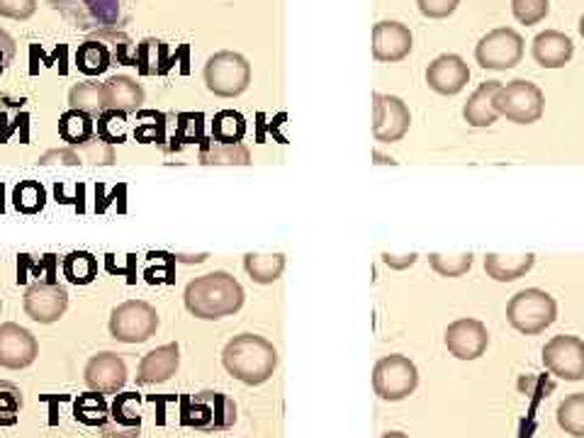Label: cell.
Masks as SVG:
<instances>
[{
    "instance_id": "obj_1",
    "label": "cell",
    "mask_w": 584,
    "mask_h": 438,
    "mask_svg": "<svg viewBox=\"0 0 584 438\" xmlns=\"http://www.w3.org/2000/svg\"><path fill=\"white\" fill-rule=\"evenodd\" d=\"M183 300L193 317L215 322L237 314L244 307L246 295L237 278L224 271H215L190 280Z\"/></svg>"
},
{
    "instance_id": "obj_2",
    "label": "cell",
    "mask_w": 584,
    "mask_h": 438,
    "mask_svg": "<svg viewBox=\"0 0 584 438\" xmlns=\"http://www.w3.org/2000/svg\"><path fill=\"white\" fill-rule=\"evenodd\" d=\"M222 366L244 385H263L278 368L276 346L258 334H239L224 346Z\"/></svg>"
},
{
    "instance_id": "obj_3",
    "label": "cell",
    "mask_w": 584,
    "mask_h": 438,
    "mask_svg": "<svg viewBox=\"0 0 584 438\" xmlns=\"http://www.w3.org/2000/svg\"><path fill=\"white\" fill-rule=\"evenodd\" d=\"M132 40L120 30H100L93 37H88L76 52V69L86 76L105 74L112 64H130Z\"/></svg>"
},
{
    "instance_id": "obj_4",
    "label": "cell",
    "mask_w": 584,
    "mask_h": 438,
    "mask_svg": "<svg viewBox=\"0 0 584 438\" xmlns=\"http://www.w3.org/2000/svg\"><path fill=\"white\" fill-rule=\"evenodd\" d=\"M558 319V302L541 288H526L507 302V322L524 336H538Z\"/></svg>"
},
{
    "instance_id": "obj_5",
    "label": "cell",
    "mask_w": 584,
    "mask_h": 438,
    "mask_svg": "<svg viewBox=\"0 0 584 438\" xmlns=\"http://www.w3.org/2000/svg\"><path fill=\"white\" fill-rule=\"evenodd\" d=\"M234 422H237V404L224 392H198L183 402V424L195 431H227Z\"/></svg>"
},
{
    "instance_id": "obj_6",
    "label": "cell",
    "mask_w": 584,
    "mask_h": 438,
    "mask_svg": "<svg viewBox=\"0 0 584 438\" xmlns=\"http://www.w3.org/2000/svg\"><path fill=\"white\" fill-rule=\"evenodd\" d=\"M49 3L81 30H120L127 20V0H49Z\"/></svg>"
},
{
    "instance_id": "obj_7",
    "label": "cell",
    "mask_w": 584,
    "mask_h": 438,
    "mask_svg": "<svg viewBox=\"0 0 584 438\" xmlns=\"http://www.w3.org/2000/svg\"><path fill=\"white\" fill-rule=\"evenodd\" d=\"M205 86L217 98H239L251 86V64L239 52H217L205 64Z\"/></svg>"
},
{
    "instance_id": "obj_8",
    "label": "cell",
    "mask_w": 584,
    "mask_h": 438,
    "mask_svg": "<svg viewBox=\"0 0 584 438\" xmlns=\"http://www.w3.org/2000/svg\"><path fill=\"white\" fill-rule=\"evenodd\" d=\"M419 385V370L407 356L392 353L380 358L373 368V390L380 400L402 402Z\"/></svg>"
},
{
    "instance_id": "obj_9",
    "label": "cell",
    "mask_w": 584,
    "mask_h": 438,
    "mask_svg": "<svg viewBox=\"0 0 584 438\" xmlns=\"http://www.w3.org/2000/svg\"><path fill=\"white\" fill-rule=\"evenodd\" d=\"M497 110L502 117H507L516 125H534L543 117L546 110V96L541 88L524 78H516L507 86L502 83V91L497 96Z\"/></svg>"
},
{
    "instance_id": "obj_10",
    "label": "cell",
    "mask_w": 584,
    "mask_h": 438,
    "mask_svg": "<svg viewBox=\"0 0 584 438\" xmlns=\"http://www.w3.org/2000/svg\"><path fill=\"white\" fill-rule=\"evenodd\" d=\"M159 329V312L149 302L127 300L112 312L110 334L122 344H144Z\"/></svg>"
},
{
    "instance_id": "obj_11",
    "label": "cell",
    "mask_w": 584,
    "mask_h": 438,
    "mask_svg": "<svg viewBox=\"0 0 584 438\" xmlns=\"http://www.w3.org/2000/svg\"><path fill=\"white\" fill-rule=\"evenodd\" d=\"M524 59V37L512 27H497L478 42L475 61L482 69L507 71Z\"/></svg>"
},
{
    "instance_id": "obj_12",
    "label": "cell",
    "mask_w": 584,
    "mask_h": 438,
    "mask_svg": "<svg viewBox=\"0 0 584 438\" xmlns=\"http://www.w3.org/2000/svg\"><path fill=\"white\" fill-rule=\"evenodd\" d=\"M543 366L568 383L584 380V341L580 336L560 334L543 346Z\"/></svg>"
},
{
    "instance_id": "obj_13",
    "label": "cell",
    "mask_w": 584,
    "mask_h": 438,
    "mask_svg": "<svg viewBox=\"0 0 584 438\" xmlns=\"http://www.w3.org/2000/svg\"><path fill=\"white\" fill-rule=\"evenodd\" d=\"M412 127V112L397 96L373 93V137L375 142L395 144L407 137Z\"/></svg>"
},
{
    "instance_id": "obj_14",
    "label": "cell",
    "mask_w": 584,
    "mask_h": 438,
    "mask_svg": "<svg viewBox=\"0 0 584 438\" xmlns=\"http://www.w3.org/2000/svg\"><path fill=\"white\" fill-rule=\"evenodd\" d=\"M490 346V332L480 319H456L446 329V348L458 361H478Z\"/></svg>"
},
{
    "instance_id": "obj_15",
    "label": "cell",
    "mask_w": 584,
    "mask_h": 438,
    "mask_svg": "<svg viewBox=\"0 0 584 438\" xmlns=\"http://www.w3.org/2000/svg\"><path fill=\"white\" fill-rule=\"evenodd\" d=\"M40 344L30 329L15 322L0 324V368L22 370L35 363Z\"/></svg>"
},
{
    "instance_id": "obj_16",
    "label": "cell",
    "mask_w": 584,
    "mask_h": 438,
    "mask_svg": "<svg viewBox=\"0 0 584 438\" xmlns=\"http://www.w3.org/2000/svg\"><path fill=\"white\" fill-rule=\"evenodd\" d=\"M414 49V35L397 20H383L373 27V56L380 64L404 61Z\"/></svg>"
},
{
    "instance_id": "obj_17",
    "label": "cell",
    "mask_w": 584,
    "mask_h": 438,
    "mask_svg": "<svg viewBox=\"0 0 584 438\" xmlns=\"http://www.w3.org/2000/svg\"><path fill=\"white\" fill-rule=\"evenodd\" d=\"M25 312L40 324H54L64 317L69 307V292L56 283H35L25 292Z\"/></svg>"
},
{
    "instance_id": "obj_18",
    "label": "cell",
    "mask_w": 584,
    "mask_h": 438,
    "mask_svg": "<svg viewBox=\"0 0 584 438\" xmlns=\"http://www.w3.org/2000/svg\"><path fill=\"white\" fill-rule=\"evenodd\" d=\"M470 81V69L463 56L441 54L426 69V83L438 96H458Z\"/></svg>"
},
{
    "instance_id": "obj_19",
    "label": "cell",
    "mask_w": 584,
    "mask_h": 438,
    "mask_svg": "<svg viewBox=\"0 0 584 438\" xmlns=\"http://www.w3.org/2000/svg\"><path fill=\"white\" fill-rule=\"evenodd\" d=\"M86 383L100 395H115L127 383V366L117 353H98L86 366Z\"/></svg>"
},
{
    "instance_id": "obj_20",
    "label": "cell",
    "mask_w": 584,
    "mask_h": 438,
    "mask_svg": "<svg viewBox=\"0 0 584 438\" xmlns=\"http://www.w3.org/2000/svg\"><path fill=\"white\" fill-rule=\"evenodd\" d=\"M103 438H139L142 434V409H139V395L137 392H125L117 395L112 404L110 417L105 422Z\"/></svg>"
},
{
    "instance_id": "obj_21",
    "label": "cell",
    "mask_w": 584,
    "mask_h": 438,
    "mask_svg": "<svg viewBox=\"0 0 584 438\" xmlns=\"http://www.w3.org/2000/svg\"><path fill=\"white\" fill-rule=\"evenodd\" d=\"M534 61L543 69H563L570 64L572 54H575V44L560 30H546L541 35H536L531 44Z\"/></svg>"
},
{
    "instance_id": "obj_22",
    "label": "cell",
    "mask_w": 584,
    "mask_h": 438,
    "mask_svg": "<svg viewBox=\"0 0 584 438\" xmlns=\"http://www.w3.org/2000/svg\"><path fill=\"white\" fill-rule=\"evenodd\" d=\"M502 91L499 81H485L480 83L473 96L468 98V103L463 108V117L470 127H492L502 115L497 110V96Z\"/></svg>"
},
{
    "instance_id": "obj_23",
    "label": "cell",
    "mask_w": 584,
    "mask_h": 438,
    "mask_svg": "<svg viewBox=\"0 0 584 438\" xmlns=\"http://www.w3.org/2000/svg\"><path fill=\"white\" fill-rule=\"evenodd\" d=\"M178 366H181V348H178V344H166L142 358L137 380L142 385L166 383V380L176 375Z\"/></svg>"
},
{
    "instance_id": "obj_24",
    "label": "cell",
    "mask_w": 584,
    "mask_h": 438,
    "mask_svg": "<svg viewBox=\"0 0 584 438\" xmlns=\"http://www.w3.org/2000/svg\"><path fill=\"white\" fill-rule=\"evenodd\" d=\"M103 98L105 110H117L130 115V112H139L144 103V91L130 76H112L103 83Z\"/></svg>"
},
{
    "instance_id": "obj_25",
    "label": "cell",
    "mask_w": 584,
    "mask_h": 438,
    "mask_svg": "<svg viewBox=\"0 0 584 438\" xmlns=\"http://www.w3.org/2000/svg\"><path fill=\"white\" fill-rule=\"evenodd\" d=\"M536 266L534 254H519V256H504V254H487L485 256V273L497 280V283H514V280L531 273Z\"/></svg>"
},
{
    "instance_id": "obj_26",
    "label": "cell",
    "mask_w": 584,
    "mask_h": 438,
    "mask_svg": "<svg viewBox=\"0 0 584 438\" xmlns=\"http://www.w3.org/2000/svg\"><path fill=\"white\" fill-rule=\"evenodd\" d=\"M200 164L202 166H249L251 151L239 144H222L215 139H202L200 146Z\"/></svg>"
},
{
    "instance_id": "obj_27",
    "label": "cell",
    "mask_w": 584,
    "mask_h": 438,
    "mask_svg": "<svg viewBox=\"0 0 584 438\" xmlns=\"http://www.w3.org/2000/svg\"><path fill=\"white\" fill-rule=\"evenodd\" d=\"M244 268L254 283L273 285L285 271V256L283 254H246Z\"/></svg>"
},
{
    "instance_id": "obj_28",
    "label": "cell",
    "mask_w": 584,
    "mask_h": 438,
    "mask_svg": "<svg viewBox=\"0 0 584 438\" xmlns=\"http://www.w3.org/2000/svg\"><path fill=\"white\" fill-rule=\"evenodd\" d=\"M27 122L30 112L25 98L0 96V144L13 139L20 127H27Z\"/></svg>"
},
{
    "instance_id": "obj_29",
    "label": "cell",
    "mask_w": 584,
    "mask_h": 438,
    "mask_svg": "<svg viewBox=\"0 0 584 438\" xmlns=\"http://www.w3.org/2000/svg\"><path fill=\"white\" fill-rule=\"evenodd\" d=\"M59 134L61 139L69 142L71 146H81L86 142H91L96 134L93 117L78 110H66L59 120Z\"/></svg>"
},
{
    "instance_id": "obj_30",
    "label": "cell",
    "mask_w": 584,
    "mask_h": 438,
    "mask_svg": "<svg viewBox=\"0 0 584 438\" xmlns=\"http://www.w3.org/2000/svg\"><path fill=\"white\" fill-rule=\"evenodd\" d=\"M69 105L71 110L86 112L91 117H100L105 112V98H103V83H78L69 91Z\"/></svg>"
},
{
    "instance_id": "obj_31",
    "label": "cell",
    "mask_w": 584,
    "mask_h": 438,
    "mask_svg": "<svg viewBox=\"0 0 584 438\" xmlns=\"http://www.w3.org/2000/svg\"><path fill=\"white\" fill-rule=\"evenodd\" d=\"M558 426L572 438H584V392L565 397L558 407Z\"/></svg>"
},
{
    "instance_id": "obj_32",
    "label": "cell",
    "mask_w": 584,
    "mask_h": 438,
    "mask_svg": "<svg viewBox=\"0 0 584 438\" xmlns=\"http://www.w3.org/2000/svg\"><path fill=\"white\" fill-rule=\"evenodd\" d=\"M64 276L74 285H88L98 278V261L93 254L74 251L64 258Z\"/></svg>"
},
{
    "instance_id": "obj_33",
    "label": "cell",
    "mask_w": 584,
    "mask_h": 438,
    "mask_svg": "<svg viewBox=\"0 0 584 438\" xmlns=\"http://www.w3.org/2000/svg\"><path fill=\"white\" fill-rule=\"evenodd\" d=\"M246 134V120L234 110H222L212 120V139L222 144H239Z\"/></svg>"
},
{
    "instance_id": "obj_34",
    "label": "cell",
    "mask_w": 584,
    "mask_h": 438,
    "mask_svg": "<svg viewBox=\"0 0 584 438\" xmlns=\"http://www.w3.org/2000/svg\"><path fill=\"white\" fill-rule=\"evenodd\" d=\"M74 414L76 419L86 424V426H105L110 409L105 404V397L100 392H88V395H81L74 404Z\"/></svg>"
},
{
    "instance_id": "obj_35",
    "label": "cell",
    "mask_w": 584,
    "mask_h": 438,
    "mask_svg": "<svg viewBox=\"0 0 584 438\" xmlns=\"http://www.w3.org/2000/svg\"><path fill=\"white\" fill-rule=\"evenodd\" d=\"M47 202V190L37 181H22L13 190V205L22 215H37Z\"/></svg>"
},
{
    "instance_id": "obj_36",
    "label": "cell",
    "mask_w": 584,
    "mask_h": 438,
    "mask_svg": "<svg viewBox=\"0 0 584 438\" xmlns=\"http://www.w3.org/2000/svg\"><path fill=\"white\" fill-rule=\"evenodd\" d=\"M475 263V256L473 254H456V256H448V254H429V266L434 268V273H438L441 278H460L465 276L470 268Z\"/></svg>"
},
{
    "instance_id": "obj_37",
    "label": "cell",
    "mask_w": 584,
    "mask_h": 438,
    "mask_svg": "<svg viewBox=\"0 0 584 438\" xmlns=\"http://www.w3.org/2000/svg\"><path fill=\"white\" fill-rule=\"evenodd\" d=\"M98 137L108 144H125L127 142V115L117 110H105L98 117Z\"/></svg>"
},
{
    "instance_id": "obj_38",
    "label": "cell",
    "mask_w": 584,
    "mask_h": 438,
    "mask_svg": "<svg viewBox=\"0 0 584 438\" xmlns=\"http://www.w3.org/2000/svg\"><path fill=\"white\" fill-rule=\"evenodd\" d=\"M134 66H139L144 76H156L164 71V44L159 40H144L142 47L134 56Z\"/></svg>"
},
{
    "instance_id": "obj_39",
    "label": "cell",
    "mask_w": 584,
    "mask_h": 438,
    "mask_svg": "<svg viewBox=\"0 0 584 438\" xmlns=\"http://www.w3.org/2000/svg\"><path fill=\"white\" fill-rule=\"evenodd\" d=\"M512 13L526 27L538 25L550 13V0H512Z\"/></svg>"
},
{
    "instance_id": "obj_40",
    "label": "cell",
    "mask_w": 584,
    "mask_h": 438,
    "mask_svg": "<svg viewBox=\"0 0 584 438\" xmlns=\"http://www.w3.org/2000/svg\"><path fill=\"white\" fill-rule=\"evenodd\" d=\"M22 407V392L13 383H0V426H15Z\"/></svg>"
},
{
    "instance_id": "obj_41",
    "label": "cell",
    "mask_w": 584,
    "mask_h": 438,
    "mask_svg": "<svg viewBox=\"0 0 584 438\" xmlns=\"http://www.w3.org/2000/svg\"><path fill=\"white\" fill-rule=\"evenodd\" d=\"M78 159H81V164H103V166H110L112 161H115V151H112V144L103 142L100 137H93L91 142H86L81 146H74Z\"/></svg>"
},
{
    "instance_id": "obj_42",
    "label": "cell",
    "mask_w": 584,
    "mask_h": 438,
    "mask_svg": "<svg viewBox=\"0 0 584 438\" xmlns=\"http://www.w3.org/2000/svg\"><path fill=\"white\" fill-rule=\"evenodd\" d=\"M176 139L183 144L202 142V115H193V112H186V115H178L176 122Z\"/></svg>"
},
{
    "instance_id": "obj_43",
    "label": "cell",
    "mask_w": 584,
    "mask_h": 438,
    "mask_svg": "<svg viewBox=\"0 0 584 438\" xmlns=\"http://www.w3.org/2000/svg\"><path fill=\"white\" fill-rule=\"evenodd\" d=\"M417 5H419V13L424 18L446 20L456 13L460 0H417Z\"/></svg>"
},
{
    "instance_id": "obj_44",
    "label": "cell",
    "mask_w": 584,
    "mask_h": 438,
    "mask_svg": "<svg viewBox=\"0 0 584 438\" xmlns=\"http://www.w3.org/2000/svg\"><path fill=\"white\" fill-rule=\"evenodd\" d=\"M37 10V0H0V15L10 20H30Z\"/></svg>"
},
{
    "instance_id": "obj_45",
    "label": "cell",
    "mask_w": 584,
    "mask_h": 438,
    "mask_svg": "<svg viewBox=\"0 0 584 438\" xmlns=\"http://www.w3.org/2000/svg\"><path fill=\"white\" fill-rule=\"evenodd\" d=\"M166 127H168V117L161 115V112H156V122H144V125L137 127V139L149 144V142H164L166 139Z\"/></svg>"
},
{
    "instance_id": "obj_46",
    "label": "cell",
    "mask_w": 584,
    "mask_h": 438,
    "mask_svg": "<svg viewBox=\"0 0 584 438\" xmlns=\"http://www.w3.org/2000/svg\"><path fill=\"white\" fill-rule=\"evenodd\" d=\"M42 166H49V164H66V166H76L81 164V159H78L76 149L71 146V149H54V151H47L40 159Z\"/></svg>"
},
{
    "instance_id": "obj_47",
    "label": "cell",
    "mask_w": 584,
    "mask_h": 438,
    "mask_svg": "<svg viewBox=\"0 0 584 438\" xmlns=\"http://www.w3.org/2000/svg\"><path fill=\"white\" fill-rule=\"evenodd\" d=\"M15 59V40L8 35L5 30H0V76L8 71V66Z\"/></svg>"
},
{
    "instance_id": "obj_48",
    "label": "cell",
    "mask_w": 584,
    "mask_h": 438,
    "mask_svg": "<svg viewBox=\"0 0 584 438\" xmlns=\"http://www.w3.org/2000/svg\"><path fill=\"white\" fill-rule=\"evenodd\" d=\"M417 254H409V256H392V254H383V263L392 271H407L414 263H417Z\"/></svg>"
},
{
    "instance_id": "obj_49",
    "label": "cell",
    "mask_w": 584,
    "mask_h": 438,
    "mask_svg": "<svg viewBox=\"0 0 584 438\" xmlns=\"http://www.w3.org/2000/svg\"><path fill=\"white\" fill-rule=\"evenodd\" d=\"M380 438H409V436L402 434V431H388L385 436H380Z\"/></svg>"
},
{
    "instance_id": "obj_50",
    "label": "cell",
    "mask_w": 584,
    "mask_h": 438,
    "mask_svg": "<svg viewBox=\"0 0 584 438\" xmlns=\"http://www.w3.org/2000/svg\"><path fill=\"white\" fill-rule=\"evenodd\" d=\"M580 35H582V40H584V15L580 18Z\"/></svg>"
},
{
    "instance_id": "obj_51",
    "label": "cell",
    "mask_w": 584,
    "mask_h": 438,
    "mask_svg": "<svg viewBox=\"0 0 584 438\" xmlns=\"http://www.w3.org/2000/svg\"><path fill=\"white\" fill-rule=\"evenodd\" d=\"M0 307H3V305H0Z\"/></svg>"
}]
</instances>
